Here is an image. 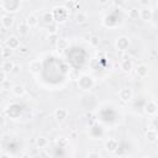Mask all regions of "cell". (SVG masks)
Wrapping results in <instances>:
<instances>
[{
    "instance_id": "4fadbf2b",
    "label": "cell",
    "mask_w": 158,
    "mask_h": 158,
    "mask_svg": "<svg viewBox=\"0 0 158 158\" xmlns=\"http://www.w3.org/2000/svg\"><path fill=\"white\" fill-rule=\"evenodd\" d=\"M146 112L148 114V115H153V114H156V111H157V105H156V102L154 101H149L147 105H146Z\"/></svg>"
},
{
    "instance_id": "277c9868",
    "label": "cell",
    "mask_w": 158,
    "mask_h": 158,
    "mask_svg": "<svg viewBox=\"0 0 158 158\" xmlns=\"http://www.w3.org/2000/svg\"><path fill=\"white\" fill-rule=\"evenodd\" d=\"M128 44H130V41H128V38H126V37H120V38H117V41H116V47H117V49H120V51H125V49L128 47Z\"/></svg>"
},
{
    "instance_id": "9c48e42d",
    "label": "cell",
    "mask_w": 158,
    "mask_h": 158,
    "mask_svg": "<svg viewBox=\"0 0 158 158\" xmlns=\"http://www.w3.org/2000/svg\"><path fill=\"white\" fill-rule=\"evenodd\" d=\"M54 116H56L57 121H64L67 118V116H68V112L64 109H57L54 111Z\"/></svg>"
},
{
    "instance_id": "f1b7e54d",
    "label": "cell",
    "mask_w": 158,
    "mask_h": 158,
    "mask_svg": "<svg viewBox=\"0 0 158 158\" xmlns=\"http://www.w3.org/2000/svg\"><path fill=\"white\" fill-rule=\"evenodd\" d=\"M99 1H100V2H102V4H105V2L107 1V0H99Z\"/></svg>"
},
{
    "instance_id": "5bb4252c",
    "label": "cell",
    "mask_w": 158,
    "mask_h": 158,
    "mask_svg": "<svg viewBox=\"0 0 158 158\" xmlns=\"http://www.w3.org/2000/svg\"><path fill=\"white\" fill-rule=\"evenodd\" d=\"M68 46H69V42H68L67 38H58V41H57V47H58V49L64 51V49L68 48Z\"/></svg>"
},
{
    "instance_id": "7a4b0ae2",
    "label": "cell",
    "mask_w": 158,
    "mask_h": 158,
    "mask_svg": "<svg viewBox=\"0 0 158 158\" xmlns=\"http://www.w3.org/2000/svg\"><path fill=\"white\" fill-rule=\"evenodd\" d=\"M118 96H120V99L122 101H130L131 98H132V90L130 88H123V89L120 90Z\"/></svg>"
},
{
    "instance_id": "8992f818",
    "label": "cell",
    "mask_w": 158,
    "mask_h": 158,
    "mask_svg": "<svg viewBox=\"0 0 158 158\" xmlns=\"http://www.w3.org/2000/svg\"><path fill=\"white\" fill-rule=\"evenodd\" d=\"M139 17L143 20V21H149L152 19V10L148 9V7H144L139 11Z\"/></svg>"
},
{
    "instance_id": "30bf717a",
    "label": "cell",
    "mask_w": 158,
    "mask_h": 158,
    "mask_svg": "<svg viewBox=\"0 0 158 158\" xmlns=\"http://www.w3.org/2000/svg\"><path fill=\"white\" fill-rule=\"evenodd\" d=\"M120 67H121V69H122L123 72L128 73V72H131V69H132V67H133V63H132L131 59H123V60L121 62Z\"/></svg>"
},
{
    "instance_id": "7c38bea8",
    "label": "cell",
    "mask_w": 158,
    "mask_h": 158,
    "mask_svg": "<svg viewBox=\"0 0 158 158\" xmlns=\"http://www.w3.org/2000/svg\"><path fill=\"white\" fill-rule=\"evenodd\" d=\"M14 62L12 60H10V59H5L4 60V63H2V70L5 72V73H9V72H12V69H14Z\"/></svg>"
},
{
    "instance_id": "52a82bcc",
    "label": "cell",
    "mask_w": 158,
    "mask_h": 158,
    "mask_svg": "<svg viewBox=\"0 0 158 158\" xmlns=\"http://www.w3.org/2000/svg\"><path fill=\"white\" fill-rule=\"evenodd\" d=\"M26 25L30 27V28H33L38 25V17L36 15H28L27 19H26Z\"/></svg>"
},
{
    "instance_id": "e0dca14e",
    "label": "cell",
    "mask_w": 158,
    "mask_h": 158,
    "mask_svg": "<svg viewBox=\"0 0 158 158\" xmlns=\"http://www.w3.org/2000/svg\"><path fill=\"white\" fill-rule=\"evenodd\" d=\"M117 146H118V143H117V141L114 139V138H111V139H109V141L106 142V149H107V151L114 152V151H116Z\"/></svg>"
},
{
    "instance_id": "ffe728a7",
    "label": "cell",
    "mask_w": 158,
    "mask_h": 158,
    "mask_svg": "<svg viewBox=\"0 0 158 158\" xmlns=\"http://www.w3.org/2000/svg\"><path fill=\"white\" fill-rule=\"evenodd\" d=\"M43 21H44L46 23H51V22L53 21V14H52V12H44V15H43Z\"/></svg>"
},
{
    "instance_id": "4316f807",
    "label": "cell",
    "mask_w": 158,
    "mask_h": 158,
    "mask_svg": "<svg viewBox=\"0 0 158 158\" xmlns=\"http://www.w3.org/2000/svg\"><path fill=\"white\" fill-rule=\"evenodd\" d=\"M5 125V117L0 115V126H4Z\"/></svg>"
},
{
    "instance_id": "d6986e66",
    "label": "cell",
    "mask_w": 158,
    "mask_h": 158,
    "mask_svg": "<svg viewBox=\"0 0 158 158\" xmlns=\"http://www.w3.org/2000/svg\"><path fill=\"white\" fill-rule=\"evenodd\" d=\"M75 20H77V22L83 23V22H85V21L88 20V15L84 14V12H79V14L75 16Z\"/></svg>"
},
{
    "instance_id": "83f0119b",
    "label": "cell",
    "mask_w": 158,
    "mask_h": 158,
    "mask_svg": "<svg viewBox=\"0 0 158 158\" xmlns=\"http://www.w3.org/2000/svg\"><path fill=\"white\" fill-rule=\"evenodd\" d=\"M88 156H89V157H93V156H96V157H100V153H95V152H91V153H89Z\"/></svg>"
},
{
    "instance_id": "5b68a950",
    "label": "cell",
    "mask_w": 158,
    "mask_h": 158,
    "mask_svg": "<svg viewBox=\"0 0 158 158\" xmlns=\"http://www.w3.org/2000/svg\"><path fill=\"white\" fill-rule=\"evenodd\" d=\"M14 23V17L10 16V15H4L1 17V25L4 28H10Z\"/></svg>"
},
{
    "instance_id": "7402d4cb",
    "label": "cell",
    "mask_w": 158,
    "mask_h": 158,
    "mask_svg": "<svg viewBox=\"0 0 158 158\" xmlns=\"http://www.w3.org/2000/svg\"><path fill=\"white\" fill-rule=\"evenodd\" d=\"M17 49H19V53L22 54V56H26V54L30 52V49H28L27 46H21V44H20V47H19Z\"/></svg>"
},
{
    "instance_id": "603a6c76",
    "label": "cell",
    "mask_w": 158,
    "mask_h": 158,
    "mask_svg": "<svg viewBox=\"0 0 158 158\" xmlns=\"http://www.w3.org/2000/svg\"><path fill=\"white\" fill-rule=\"evenodd\" d=\"M28 28H30V27H28L26 23H22L21 26H19V31L21 32V35H26L27 31H28Z\"/></svg>"
},
{
    "instance_id": "3957f363",
    "label": "cell",
    "mask_w": 158,
    "mask_h": 158,
    "mask_svg": "<svg viewBox=\"0 0 158 158\" xmlns=\"http://www.w3.org/2000/svg\"><path fill=\"white\" fill-rule=\"evenodd\" d=\"M6 46L10 47L11 49H17L20 47V40L16 36H10L6 40Z\"/></svg>"
},
{
    "instance_id": "ba28073f",
    "label": "cell",
    "mask_w": 158,
    "mask_h": 158,
    "mask_svg": "<svg viewBox=\"0 0 158 158\" xmlns=\"http://www.w3.org/2000/svg\"><path fill=\"white\" fill-rule=\"evenodd\" d=\"M136 74L141 78H144L147 74H148V67L144 65V64H139L136 67Z\"/></svg>"
},
{
    "instance_id": "ac0fdd59",
    "label": "cell",
    "mask_w": 158,
    "mask_h": 158,
    "mask_svg": "<svg viewBox=\"0 0 158 158\" xmlns=\"http://www.w3.org/2000/svg\"><path fill=\"white\" fill-rule=\"evenodd\" d=\"M12 51H14V49H11V48H10V47H7V46H6V47H4V48L1 49V57H2V58H5V59L10 58V56L12 54Z\"/></svg>"
},
{
    "instance_id": "8fae6325",
    "label": "cell",
    "mask_w": 158,
    "mask_h": 158,
    "mask_svg": "<svg viewBox=\"0 0 158 158\" xmlns=\"http://www.w3.org/2000/svg\"><path fill=\"white\" fill-rule=\"evenodd\" d=\"M11 90H12L14 95H16V96H22V95L25 94V91H26V89H25V86H23L22 84H16V85H14Z\"/></svg>"
},
{
    "instance_id": "484cf974",
    "label": "cell",
    "mask_w": 158,
    "mask_h": 158,
    "mask_svg": "<svg viewBox=\"0 0 158 158\" xmlns=\"http://www.w3.org/2000/svg\"><path fill=\"white\" fill-rule=\"evenodd\" d=\"M114 4L116 6H122L125 4V0H114Z\"/></svg>"
},
{
    "instance_id": "d4e9b609",
    "label": "cell",
    "mask_w": 158,
    "mask_h": 158,
    "mask_svg": "<svg viewBox=\"0 0 158 158\" xmlns=\"http://www.w3.org/2000/svg\"><path fill=\"white\" fill-rule=\"evenodd\" d=\"M90 43H91L93 46H98V44H99V38H98L96 36H93L91 40H90Z\"/></svg>"
},
{
    "instance_id": "6da1fadb",
    "label": "cell",
    "mask_w": 158,
    "mask_h": 158,
    "mask_svg": "<svg viewBox=\"0 0 158 158\" xmlns=\"http://www.w3.org/2000/svg\"><path fill=\"white\" fill-rule=\"evenodd\" d=\"M93 79L90 78V77H88V75H84V77H81L80 79H79V81H78V84H79V86L81 88V89H84V90H88V89H90L91 88V85H93Z\"/></svg>"
},
{
    "instance_id": "cb8c5ba5",
    "label": "cell",
    "mask_w": 158,
    "mask_h": 158,
    "mask_svg": "<svg viewBox=\"0 0 158 158\" xmlns=\"http://www.w3.org/2000/svg\"><path fill=\"white\" fill-rule=\"evenodd\" d=\"M128 15H130V17H131V19H136V17H138V16H139V11H138V10H136V9H132V10L128 12Z\"/></svg>"
},
{
    "instance_id": "9a60e30c",
    "label": "cell",
    "mask_w": 158,
    "mask_h": 158,
    "mask_svg": "<svg viewBox=\"0 0 158 158\" xmlns=\"http://www.w3.org/2000/svg\"><path fill=\"white\" fill-rule=\"evenodd\" d=\"M30 70H31L32 73H35V74L40 73V70H41V63H40L38 60H32V62L30 63Z\"/></svg>"
},
{
    "instance_id": "f546056e",
    "label": "cell",
    "mask_w": 158,
    "mask_h": 158,
    "mask_svg": "<svg viewBox=\"0 0 158 158\" xmlns=\"http://www.w3.org/2000/svg\"><path fill=\"white\" fill-rule=\"evenodd\" d=\"M0 44H1V41H0Z\"/></svg>"
},
{
    "instance_id": "44dd1931",
    "label": "cell",
    "mask_w": 158,
    "mask_h": 158,
    "mask_svg": "<svg viewBox=\"0 0 158 158\" xmlns=\"http://www.w3.org/2000/svg\"><path fill=\"white\" fill-rule=\"evenodd\" d=\"M47 143H48V141H47L44 137H40V138L37 139V146H38L40 148L46 147V146H47Z\"/></svg>"
},
{
    "instance_id": "2e32d148",
    "label": "cell",
    "mask_w": 158,
    "mask_h": 158,
    "mask_svg": "<svg viewBox=\"0 0 158 158\" xmlns=\"http://www.w3.org/2000/svg\"><path fill=\"white\" fill-rule=\"evenodd\" d=\"M146 137H147V139L149 141V142H156L157 141V131L156 130H153V128H151V130H148L147 131V133H146Z\"/></svg>"
}]
</instances>
